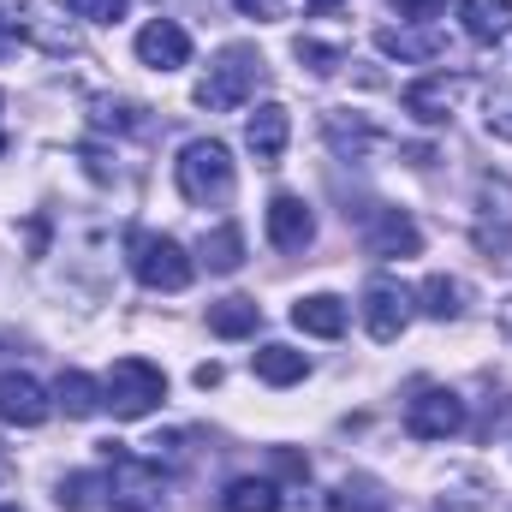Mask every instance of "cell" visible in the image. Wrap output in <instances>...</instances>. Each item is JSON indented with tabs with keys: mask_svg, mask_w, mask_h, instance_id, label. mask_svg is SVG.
I'll list each match as a JSON object with an SVG mask.
<instances>
[{
	"mask_svg": "<svg viewBox=\"0 0 512 512\" xmlns=\"http://www.w3.org/2000/svg\"><path fill=\"white\" fill-rule=\"evenodd\" d=\"M405 322H411V298L393 286V280H370L364 286V328H370V340H399L405 334Z\"/></svg>",
	"mask_w": 512,
	"mask_h": 512,
	"instance_id": "cell-11",
	"label": "cell"
},
{
	"mask_svg": "<svg viewBox=\"0 0 512 512\" xmlns=\"http://www.w3.org/2000/svg\"><path fill=\"white\" fill-rule=\"evenodd\" d=\"M245 18H262V24H274V18H286V0H233Z\"/></svg>",
	"mask_w": 512,
	"mask_h": 512,
	"instance_id": "cell-30",
	"label": "cell"
},
{
	"mask_svg": "<svg viewBox=\"0 0 512 512\" xmlns=\"http://www.w3.org/2000/svg\"><path fill=\"white\" fill-rule=\"evenodd\" d=\"M54 405L66 411V417H96V411H108V393L96 376H84V370H66L60 382H54Z\"/></svg>",
	"mask_w": 512,
	"mask_h": 512,
	"instance_id": "cell-18",
	"label": "cell"
},
{
	"mask_svg": "<svg viewBox=\"0 0 512 512\" xmlns=\"http://www.w3.org/2000/svg\"><path fill=\"white\" fill-rule=\"evenodd\" d=\"M334 512H387V489L376 477H346L334 495Z\"/></svg>",
	"mask_w": 512,
	"mask_h": 512,
	"instance_id": "cell-25",
	"label": "cell"
},
{
	"mask_svg": "<svg viewBox=\"0 0 512 512\" xmlns=\"http://www.w3.org/2000/svg\"><path fill=\"white\" fill-rule=\"evenodd\" d=\"M102 489H108V483H102L96 471H72V477H60V495H54V501L66 512H90V507H102Z\"/></svg>",
	"mask_w": 512,
	"mask_h": 512,
	"instance_id": "cell-26",
	"label": "cell"
},
{
	"mask_svg": "<svg viewBox=\"0 0 512 512\" xmlns=\"http://www.w3.org/2000/svg\"><path fill=\"white\" fill-rule=\"evenodd\" d=\"M501 340H507V346H512V298H507V304H501Z\"/></svg>",
	"mask_w": 512,
	"mask_h": 512,
	"instance_id": "cell-32",
	"label": "cell"
},
{
	"mask_svg": "<svg viewBox=\"0 0 512 512\" xmlns=\"http://www.w3.org/2000/svg\"><path fill=\"white\" fill-rule=\"evenodd\" d=\"M483 126L495 143H512V84H495L489 102H483Z\"/></svg>",
	"mask_w": 512,
	"mask_h": 512,
	"instance_id": "cell-27",
	"label": "cell"
},
{
	"mask_svg": "<svg viewBox=\"0 0 512 512\" xmlns=\"http://www.w3.org/2000/svg\"><path fill=\"white\" fill-rule=\"evenodd\" d=\"M262 54L245 48V42H233V48H221L215 54V66L203 72V84H197V108H209V114H227V108H239L245 96H251L256 84H262Z\"/></svg>",
	"mask_w": 512,
	"mask_h": 512,
	"instance_id": "cell-2",
	"label": "cell"
},
{
	"mask_svg": "<svg viewBox=\"0 0 512 512\" xmlns=\"http://www.w3.org/2000/svg\"><path fill=\"white\" fill-rule=\"evenodd\" d=\"M48 411H54V399L42 393L36 376H24V370H6V376H0V423L36 429V423H48Z\"/></svg>",
	"mask_w": 512,
	"mask_h": 512,
	"instance_id": "cell-10",
	"label": "cell"
},
{
	"mask_svg": "<svg viewBox=\"0 0 512 512\" xmlns=\"http://www.w3.org/2000/svg\"><path fill=\"white\" fill-rule=\"evenodd\" d=\"M126 262H131V274H137L149 292H185L191 274H197V262L185 256V245L167 239V233H131L126 239Z\"/></svg>",
	"mask_w": 512,
	"mask_h": 512,
	"instance_id": "cell-3",
	"label": "cell"
},
{
	"mask_svg": "<svg viewBox=\"0 0 512 512\" xmlns=\"http://www.w3.org/2000/svg\"><path fill=\"white\" fill-rule=\"evenodd\" d=\"M399 12L417 18V24H429V12H441V0H399Z\"/></svg>",
	"mask_w": 512,
	"mask_h": 512,
	"instance_id": "cell-31",
	"label": "cell"
},
{
	"mask_svg": "<svg viewBox=\"0 0 512 512\" xmlns=\"http://www.w3.org/2000/svg\"><path fill=\"white\" fill-rule=\"evenodd\" d=\"M471 239L489 262H512V185L495 173L477 185V233Z\"/></svg>",
	"mask_w": 512,
	"mask_h": 512,
	"instance_id": "cell-6",
	"label": "cell"
},
{
	"mask_svg": "<svg viewBox=\"0 0 512 512\" xmlns=\"http://www.w3.org/2000/svg\"><path fill=\"white\" fill-rule=\"evenodd\" d=\"M417 298H423V316L429 322H459L465 316V280H453V274H429L423 286H417Z\"/></svg>",
	"mask_w": 512,
	"mask_h": 512,
	"instance_id": "cell-19",
	"label": "cell"
},
{
	"mask_svg": "<svg viewBox=\"0 0 512 512\" xmlns=\"http://www.w3.org/2000/svg\"><path fill=\"white\" fill-rule=\"evenodd\" d=\"M0 149H6V137H0Z\"/></svg>",
	"mask_w": 512,
	"mask_h": 512,
	"instance_id": "cell-35",
	"label": "cell"
},
{
	"mask_svg": "<svg viewBox=\"0 0 512 512\" xmlns=\"http://www.w3.org/2000/svg\"><path fill=\"white\" fill-rule=\"evenodd\" d=\"M459 90H465V78H447V72H435V78H417V84H405L399 108H405L417 126H447V120H453V102H459Z\"/></svg>",
	"mask_w": 512,
	"mask_h": 512,
	"instance_id": "cell-9",
	"label": "cell"
},
{
	"mask_svg": "<svg viewBox=\"0 0 512 512\" xmlns=\"http://www.w3.org/2000/svg\"><path fill=\"white\" fill-rule=\"evenodd\" d=\"M102 393H108V411H114L120 423H137V417H149V411L167 399V376H161L149 358H120V364L108 370Z\"/></svg>",
	"mask_w": 512,
	"mask_h": 512,
	"instance_id": "cell-4",
	"label": "cell"
},
{
	"mask_svg": "<svg viewBox=\"0 0 512 512\" xmlns=\"http://www.w3.org/2000/svg\"><path fill=\"white\" fill-rule=\"evenodd\" d=\"M251 370H256L268 387H292V382H304L310 358H304V352H292V346H262V352L251 358Z\"/></svg>",
	"mask_w": 512,
	"mask_h": 512,
	"instance_id": "cell-22",
	"label": "cell"
},
{
	"mask_svg": "<svg viewBox=\"0 0 512 512\" xmlns=\"http://www.w3.org/2000/svg\"><path fill=\"white\" fill-rule=\"evenodd\" d=\"M0 512H18V507H0Z\"/></svg>",
	"mask_w": 512,
	"mask_h": 512,
	"instance_id": "cell-34",
	"label": "cell"
},
{
	"mask_svg": "<svg viewBox=\"0 0 512 512\" xmlns=\"http://www.w3.org/2000/svg\"><path fill=\"white\" fill-rule=\"evenodd\" d=\"M108 453V501L120 512H161V471L149 465V459H137V453H126V447H102Z\"/></svg>",
	"mask_w": 512,
	"mask_h": 512,
	"instance_id": "cell-5",
	"label": "cell"
},
{
	"mask_svg": "<svg viewBox=\"0 0 512 512\" xmlns=\"http://www.w3.org/2000/svg\"><path fill=\"white\" fill-rule=\"evenodd\" d=\"M364 251L370 256H417L423 251V233H417V221L405 215V209H370L364 215Z\"/></svg>",
	"mask_w": 512,
	"mask_h": 512,
	"instance_id": "cell-8",
	"label": "cell"
},
{
	"mask_svg": "<svg viewBox=\"0 0 512 512\" xmlns=\"http://www.w3.org/2000/svg\"><path fill=\"white\" fill-rule=\"evenodd\" d=\"M322 131H328V143H334L340 155H352V161H358L364 149H376V143H382V131L370 126V120H358V114L346 120V108H334V114H322Z\"/></svg>",
	"mask_w": 512,
	"mask_h": 512,
	"instance_id": "cell-20",
	"label": "cell"
},
{
	"mask_svg": "<svg viewBox=\"0 0 512 512\" xmlns=\"http://www.w3.org/2000/svg\"><path fill=\"white\" fill-rule=\"evenodd\" d=\"M459 24H465V36L477 48H495V42H507V30H512V0H465Z\"/></svg>",
	"mask_w": 512,
	"mask_h": 512,
	"instance_id": "cell-16",
	"label": "cell"
},
{
	"mask_svg": "<svg viewBox=\"0 0 512 512\" xmlns=\"http://www.w3.org/2000/svg\"><path fill=\"white\" fill-rule=\"evenodd\" d=\"M72 12L84 24H120L126 18V0H72Z\"/></svg>",
	"mask_w": 512,
	"mask_h": 512,
	"instance_id": "cell-29",
	"label": "cell"
},
{
	"mask_svg": "<svg viewBox=\"0 0 512 512\" xmlns=\"http://www.w3.org/2000/svg\"><path fill=\"white\" fill-rule=\"evenodd\" d=\"M137 60L155 66V72H179V66L191 60V36H185L173 18H155V24L137 30Z\"/></svg>",
	"mask_w": 512,
	"mask_h": 512,
	"instance_id": "cell-13",
	"label": "cell"
},
{
	"mask_svg": "<svg viewBox=\"0 0 512 512\" xmlns=\"http://www.w3.org/2000/svg\"><path fill=\"white\" fill-rule=\"evenodd\" d=\"M173 179H179V197L197 203V209H221L233 197V185H239L233 179V155L215 137H191L179 149V161H173Z\"/></svg>",
	"mask_w": 512,
	"mask_h": 512,
	"instance_id": "cell-1",
	"label": "cell"
},
{
	"mask_svg": "<svg viewBox=\"0 0 512 512\" xmlns=\"http://www.w3.org/2000/svg\"><path fill=\"white\" fill-rule=\"evenodd\" d=\"M304 6H310V12H328V6H340V0H304Z\"/></svg>",
	"mask_w": 512,
	"mask_h": 512,
	"instance_id": "cell-33",
	"label": "cell"
},
{
	"mask_svg": "<svg viewBox=\"0 0 512 512\" xmlns=\"http://www.w3.org/2000/svg\"><path fill=\"white\" fill-rule=\"evenodd\" d=\"M310 72H340L346 66V48H328V42H310V36H298V48H292Z\"/></svg>",
	"mask_w": 512,
	"mask_h": 512,
	"instance_id": "cell-28",
	"label": "cell"
},
{
	"mask_svg": "<svg viewBox=\"0 0 512 512\" xmlns=\"http://www.w3.org/2000/svg\"><path fill=\"white\" fill-rule=\"evenodd\" d=\"M310 239H316L310 203L292 197V191H280V197L268 203V245H274V251H310Z\"/></svg>",
	"mask_w": 512,
	"mask_h": 512,
	"instance_id": "cell-12",
	"label": "cell"
},
{
	"mask_svg": "<svg viewBox=\"0 0 512 512\" xmlns=\"http://www.w3.org/2000/svg\"><path fill=\"white\" fill-rule=\"evenodd\" d=\"M286 137H292V114L280 102H262L251 120H245V143H251L256 161H280L286 155Z\"/></svg>",
	"mask_w": 512,
	"mask_h": 512,
	"instance_id": "cell-15",
	"label": "cell"
},
{
	"mask_svg": "<svg viewBox=\"0 0 512 512\" xmlns=\"http://www.w3.org/2000/svg\"><path fill=\"white\" fill-rule=\"evenodd\" d=\"M256 322H262L256 298H221V304H209V334H221V340H245V334H256Z\"/></svg>",
	"mask_w": 512,
	"mask_h": 512,
	"instance_id": "cell-21",
	"label": "cell"
},
{
	"mask_svg": "<svg viewBox=\"0 0 512 512\" xmlns=\"http://www.w3.org/2000/svg\"><path fill=\"white\" fill-rule=\"evenodd\" d=\"M292 322H298L304 334H316V340H340V334H346V298H334V292H310V298L292 304Z\"/></svg>",
	"mask_w": 512,
	"mask_h": 512,
	"instance_id": "cell-17",
	"label": "cell"
},
{
	"mask_svg": "<svg viewBox=\"0 0 512 512\" xmlns=\"http://www.w3.org/2000/svg\"><path fill=\"white\" fill-rule=\"evenodd\" d=\"M405 429H411L417 441H447V435L465 429V399H459L453 387H423V393L405 405Z\"/></svg>",
	"mask_w": 512,
	"mask_h": 512,
	"instance_id": "cell-7",
	"label": "cell"
},
{
	"mask_svg": "<svg viewBox=\"0 0 512 512\" xmlns=\"http://www.w3.org/2000/svg\"><path fill=\"white\" fill-rule=\"evenodd\" d=\"M221 507L227 512H280V489L268 477H239V483H227Z\"/></svg>",
	"mask_w": 512,
	"mask_h": 512,
	"instance_id": "cell-23",
	"label": "cell"
},
{
	"mask_svg": "<svg viewBox=\"0 0 512 512\" xmlns=\"http://www.w3.org/2000/svg\"><path fill=\"white\" fill-rule=\"evenodd\" d=\"M203 262L215 268V274H239L245 268V233L227 221V227H215L209 239H203Z\"/></svg>",
	"mask_w": 512,
	"mask_h": 512,
	"instance_id": "cell-24",
	"label": "cell"
},
{
	"mask_svg": "<svg viewBox=\"0 0 512 512\" xmlns=\"http://www.w3.org/2000/svg\"><path fill=\"white\" fill-rule=\"evenodd\" d=\"M376 48H382L387 60H411V66H423V60H435L441 48H447V30H435V24H399V30H376Z\"/></svg>",
	"mask_w": 512,
	"mask_h": 512,
	"instance_id": "cell-14",
	"label": "cell"
}]
</instances>
